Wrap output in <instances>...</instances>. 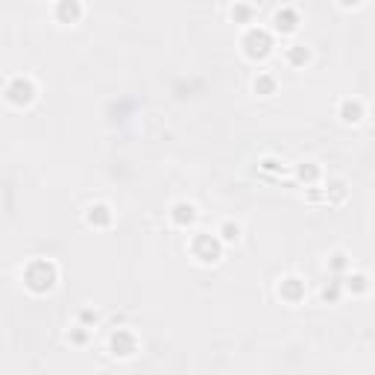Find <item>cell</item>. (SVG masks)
<instances>
[{
    "instance_id": "obj_1",
    "label": "cell",
    "mask_w": 375,
    "mask_h": 375,
    "mask_svg": "<svg viewBox=\"0 0 375 375\" xmlns=\"http://www.w3.org/2000/svg\"><path fill=\"white\" fill-rule=\"evenodd\" d=\"M21 279H24V288L36 296H44L56 288L59 282V267L53 264L50 258H32L27 261L24 273H21Z\"/></svg>"
},
{
    "instance_id": "obj_2",
    "label": "cell",
    "mask_w": 375,
    "mask_h": 375,
    "mask_svg": "<svg viewBox=\"0 0 375 375\" xmlns=\"http://www.w3.org/2000/svg\"><path fill=\"white\" fill-rule=\"evenodd\" d=\"M223 247L226 244L217 235H212V231H196L191 238V255L200 264H217L223 258Z\"/></svg>"
},
{
    "instance_id": "obj_3",
    "label": "cell",
    "mask_w": 375,
    "mask_h": 375,
    "mask_svg": "<svg viewBox=\"0 0 375 375\" xmlns=\"http://www.w3.org/2000/svg\"><path fill=\"white\" fill-rule=\"evenodd\" d=\"M244 53H247V59L252 62H261V59H267L270 53H273V32L270 30H264V27H249L247 30V36H244Z\"/></svg>"
},
{
    "instance_id": "obj_4",
    "label": "cell",
    "mask_w": 375,
    "mask_h": 375,
    "mask_svg": "<svg viewBox=\"0 0 375 375\" xmlns=\"http://www.w3.org/2000/svg\"><path fill=\"white\" fill-rule=\"evenodd\" d=\"M3 97H6L9 106L24 109V106H30L32 100H36V82H32L30 76H21V73H18V76H12V80L6 82Z\"/></svg>"
},
{
    "instance_id": "obj_5",
    "label": "cell",
    "mask_w": 375,
    "mask_h": 375,
    "mask_svg": "<svg viewBox=\"0 0 375 375\" xmlns=\"http://www.w3.org/2000/svg\"><path fill=\"white\" fill-rule=\"evenodd\" d=\"M109 352L115 358H132L138 352V337L129 328H115L112 337H109Z\"/></svg>"
},
{
    "instance_id": "obj_6",
    "label": "cell",
    "mask_w": 375,
    "mask_h": 375,
    "mask_svg": "<svg viewBox=\"0 0 375 375\" xmlns=\"http://www.w3.org/2000/svg\"><path fill=\"white\" fill-rule=\"evenodd\" d=\"M82 15H85L82 0H56V9H53V18H56L59 24H65V27L80 24Z\"/></svg>"
},
{
    "instance_id": "obj_7",
    "label": "cell",
    "mask_w": 375,
    "mask_h": 375,
    "mask_svg": "<svg viewBox=\"0 0 375 375\" xmlns=\"http://www.w3.org/2000/svg\"><path fill=\"white\" fill-rule=\"evenodd\" d=\"M305 293H308V288H305V279H299V275H284L279 282V296L288 305H299L305 299Z\"/></svg>"
},
{
    "instance_id": "obj_8",
    "label": "cell",
    "mask_w": 375,
    "mask_h": 375,
    "mask_svg": "<svg viewBox=\"0 0 375 375\" xmlns=\"http://www.w3.org/2000/svg\"><path fill=\"white\" fill-rule=\"evenodd\" d=\"M196 205L194 203H188V200H179V203H173L170 205V223L176 229H191L196 223Z\"/></svg>"
},
{
    "instance_id": "obj_9",
    "label": "cell",
    "mask_w": 375,
    "mask_h": 375,
    "mask_svg": "<svg viewBox=\"0 0 375 375\" xmlns=\"http://www.w3.org/2000/svg\"><path fill=\"white\" fill-rule=\"evenodd\" d=\"M273 30L282 32V36H291V32L299 30V12L293 6H282L279 12L273 15Z\"/></svg>"
},
{
    "instance_id": "obj_10",
    "label": "cell",
    "mask_w": 375,
    "mask_h": 375,
    "mask_svg": "<svg viewBox=\"0 0 375 375\" xmlns=\"http://www.w3.org/2000/svg\"><path fill=\"white\" fill-rule=\"evenodd\" d=\"M112 220H115V212H112V208H109L106 203H91V205L85 208V223L94 226V229L112 226Z\"/></svg>"
},
{
    "instance_id": "obj_11",
    "label": "cell",
    "mask_w": 375,
    "mask_h": 375,
    "mask_svg": "<svg viewBox=\"0 0 375 375\" xmlns=\"http://www.w3.org/2000/svg\"><path fill=\"white\" fill-rule=\"evenodd\" d=\"M337 115H340V120H343V124L355 126V124H361V120H363V103L358 100V97H346V100L340 103Z\"/></svg>"
},
{
    "instance_id": "obj_12",
    "label": "cell",
    "mask_w": 375,
    "mask_h": 375,
    "mask_svg": "<svg viewBox=\"0 0 375 375\" xmlns=\"http://www.w3.org/2000/svg\"><path fill=\"white\" fill-rule=\"evenodd\" d=\"M284 59H288L291 68H305V65L311 62V50H308L305 44H291V47L284 50Z\"/></svg>"
},
{
    "instance_id": "obj_13",
    "label": "cell",
    "mask_w": 375,
    "mask_h": 375,
    "mask_svg": "<svg viewBox=\"0 0 375 375\" xmlns=\"http://www.w3.org/2000/svg\"><path fill=\"white\" fill-rule=\"evenodd\" d=\"M343 291H349V293H355V296H363L370 291V279L363 273H349V275H343Z\"/></svg>"
},
{
    "instance_id": "obj_14",
    "label": "cell",
    "mask_w": 375,
    "mask_h": 375,
    "mask_svg": "<svg viewBox=\"0 0 375 375\" xmlns=\"http://www.w3.org/2000/svg\"><path fill=\"white\" fill-rule=\"evenodd\" d=\"M275 88H279V82H275L273 73H258L255 80H252V91H255L258 97H273Z\"/></svg>"
},
{
    "instance_id": "obj_15",
    "label": "cell",
    "mask_w": 375,
    "mask_h": 375,
    "mask_svg": "<svg viewBox=\"0 0 375 375\" xmlns=\"http://www.w3.org/2000/svg\"><path fill=\"white\" fill-rule=\"evenodd\" d=\"M340 296H343V282H340V275H334V279L328 282L323 291H319V299H323L326 305H337Z\"/></svg>"
},
{
    "instance_id": "obj_16",
    "label": "cell",
    "mask_w": 375,
    "mask_h": 375,
    "mask_svg": "<svg viewBox=\"0 0 375 375\" xmlns=\"http://www.w3.org/2000/svg\"><path fill=\"white\" fill-rule=\"evenodd\" d=\"M214 235L223 240V244H238L240 240V223H235V220H223Z\"/></svg>"
},
{
    "instance_id": "obj_17",
    "label": "cell",
    "mask_w": 375,
    "mask_h": 375,
    "mask_svg": "<svg viewBox=\"0 0 375 375\" xmlns=\"http://www.w3.org/2000/svg\"><path fill=\"white\" fill-rule=\"evenodd\" d=\"M296 179H299L305 188H308V185H317V182H319V168H317L314 161L296 164Z\"/></svg>"
},
{
    "instance_id": "obj_18",
    "label": "cell",
    "mask_w": 375,
    "mask_h": 375,
    "mask_svg": "<svg viewBox=\"0 0 375 375\" xmlns=\"http://www.w3.org/2000/svg\"><path fill=\"white\" fill-rule=\"evenodd\" d=\"M349 267H352V261H349L346 252H334V255L328 258V273L340 275V279H343V275H346V270H349Z\"/></svg>"
},
{
    "instance_id": "obj_19",
    "label": "cell",
    "mask_w": 375,
    "mask_h": 375,
    "mask_svg": "<svg viewBox=\"0 0 375 375\" xmlns=\"http://www.w3.org/2000/svg\"><path fill=\"white\" fill-rule=\"evenodd\" d=\"M323 191H326V203H332V205H337V203H343L346 200V185L343 182H332V185H328V188H323Z\"/></svg>"
},
{
    "instance_id": "obj_20",
    "label": "cell",
    "mask_w": 375,
    "mask_h": 375,
    "mask_svg": "<svg viewBox=\"0 0 375 375\" xmlns=\"http://www.w3.org/2000/svg\"><path fill=\"white\" fill-rule=\"evenodd\" d=\"M252 6L249 3H235L231 6V21H235V24H252Z\"/></svg>"
},
{
    "instance_id": "obj_21",
    "label": "cell",
    "mask_w": 375,
    "mask_h": 375,
    "mask_svg": "<svg viewBox=\"0 0 375 375\" xmlns=\"http://www.w3.org/2000/svg\"><path fill=\"white\" fill-rule=\"evenodd\" d=\"M258 170H261V173H270V176H282V173H284V161L267 156V159L258 161Z\"/></svg>"
},
{
    "instance_id": "obj_22",
    "label": "cell",
    "mask_w": 375,
    "mask_h": 375,
    "mask_svg": "<svg viewBox=\"0 0 375 375\" xmlns=\"http://www.w3.org/2000/svg\"><path fill=\"white\" fill-rule=\"evenodd\" d=\"M88 337H91V328H88V326H76V328H71V334H68V340L73 346H85Z\"/></svg>"
},
{
    "instance_id": "obj_23",
    "label": "cell",
    "mask_w": 375,
    "mask_h": 375,
    "mask_svg": "<svg viewBox=\"0 0 375 375\" xmlns=\"http://www.w3.org/2000/svg\"><path fill=\"white\" fill-rule=\"evenodd\" d=\"M80 326L94 328L97 326V311H91V308H82V311H80Z\"/></svg>"
},
{
    "instance_id": "obj_24",
    "label": "cell",
    "mask_w": 375,
    "mask_h": 375,
    "mask_svg": "<svg viewBox=\"0 0 375 375\" xmlns=\"http://www.w3.org/2000/svg\"><path fill=\"white\" fill-rule=\"evenodd\" d=\"M363 3V0H337V6L340 9H358Z\"/></svg>"
}]
</instances>
